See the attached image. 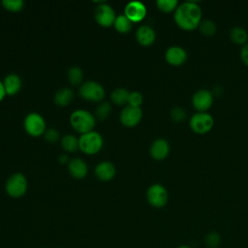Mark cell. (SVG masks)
Here are the masks:
<instances>
[{
  "label": "cell",
  "mask_w": 248,
  "mask_h": 248,
  "mask_svg": "<svg viewBox=\"0 0 248 248\" xmlns=\"http://www.w3.org/2000/svg\"><path fill=\"white\" fill-rule=\"evenodd\" d=\"M174 21L182 29L193 30L202 21V9L193 1H186L177 6L174 11Z\"/></svg>",
  "instance_id": "obj_1"
},
{
  "label": "cell",
  "mask_w": 248,
  "mask_h": 248,
  "mask_svg": "<svg viewBox=\"0 0 248 248\" xmlns=\"http://www.w3.org/2000/svg\"><path fill=\"white\" fill-rule=\"evenodd\" d=\"M71 124L73 128L82 134L89 133L92 131L93 127L95 126V118L94 116L84 110V109H77L75 110L70 117Z\"/></svg>",
  "instance_id": "obj_2"
},
{
  "label": "cell",
  "mask_w": 248,
  "mask_h": 248,
  "mask_svg": "<svg viewBox=\"0 0 248 248\" xmlns=\"http://www.w3.org/2000/svg\"><path fill=\"white\" fill-rule=\"evenodd\" d=\"M79 149L86 153V154H95L97 153L102 145H103V139L101 135L97 132H89L82 134L78 139Z\"/></svg>",
  "instance_id": "obj_3"
},
{
  "label": "cell",
  "mask_w": 248,
  "mask_h": 248,
  "mask_svg": "<svg viewBox=\"0 0 248 248\" xmlns=\"http://www.w3.org/2000/svg\"><path fill=\"white\" fill-rule=\"evenodd\" d=\"M191 129L198 134H205L211 130L214 124V119L207 112H197L190 118Z\"/></svg>",
  "instance_id": "obj_4"
},
{
  "label": "cell",
  "mask_w": 248,
  "mask_h": 248,
  "mask_svg": "<svg viewBox=\"0 0 248 248\" xmlns=\"http://www.w3.org/2000/svg\"><path fill=\"white\" fill-rule=\"evenodd\" d=\"M27 190V181L23 174H13L6 183V191L13 198H19L25 194Z\"/></svg>",
  "instance_id": "obj_5"
},
{
  "label": "cell",
  "mask_w": 248,
  "mask_h": 248,
  "mask_svg": "<svg viewBox=\"0 0 248 248\" xmlns=\"http://www.w3.org/2000/svg\"><path fill=\"white\" fill-rule=\"evenodd\" d=\"M148 202L154 207H163L169 201V194L167 189L161 184L151 185L146 193Z\"/></svg>",
  "instance_id": "obj_6"
},
{
  "label": "cell",
  "mask_w": 248,
  "mask_h": 248,
  "mask_svg": "<svg viewBox=\"0 0 248 248\" xmlns=\"http://www.w3.org/2000/svg\"><path fill=\"white\" fill-rule=\"evenodd\" d=\"M79 95L88 101H101L105 96V90L103 86L95 81L84 82L80 89Z\"/></svg>",
  "instance_id": "obj_7"
},
{
  "label": "cell",
  "mask_w": 248,
  "mask_h": 248,
  "mask_svg": "<svg viewBox=\"0 0 248 248\" xmlns=\"http://www.w3.org/2000/svg\"><path fill=\"white\" fill-rule=\"evenodd\" d=\"M24 128L25 131L34 137H38L40 135H42L45 132L46 129V123L45 120L43 118V116H41L38 113L32 112L29 113L25 119H24Z\"/></svg>",
  "instance_id": "obj_8"
},
{
  "label": "cell",
  "mask_w": 248,
  "mask_h": 248,
  "mask_svg": "<svg viewBox=\"0 0 248 248\" xmlns=\"http://www.w3.org/2000/svg\"><path fill=\"white\" fill-rule=\"evenodd\" d=\"M213 103V95L207 89H200L192 97V104L199 112H205Z\"/></svg>",
  "instance_id": "obj_9"
},
{
  "label": "cell",
  "mask_w": 248,
  "mask_h": 248,
  "mask_svg": "<svg viewBox=\"0 0 248 248\" xmlns=\"http://www.w3.org/2000/svg\"><path fill=\"white\" fill-rule=\"evenodd\" d=\"M95 18L100 25L108 27L114 23L116 17L113 9L110 6L103 3L96 8Z\"/></svg>",
  "instance_id": "obj_10"
},
{
  "label": "cell",
  "mask_w": 248,
  "mask_h": 248,
  "mask_svg": "<svg viewBox=\"0 0 248 248\" xmlns=\"http://www.w3.org/2000/svg\"><path fill=\"white\" fill-rule=\"evenodd\" d=\"M142 111L140 107L128 106L124 108L120 113V121L128 127L136 126L141 119Z\"/></svg>",
  "instance_id": "obj_11"
},
{
  "label": "cell",
  "mask_w": 248,
  "mask_h": 248,
  "mask_svg": "<svg viewBox=\"0 0 248 248\" xmlns=\"http://www.w3.org/2000/svg\"><path fill=\"white\" fill-rule=\"evenodd\" d=\"M146 15L145 6L140 1H131L125 7V16L132 21L137 22L144 18Z\"/></svg>",
  "instance_id": "obj_12"
},
{
  "label": "cell",
  "mask_w": 248,
  "mask_h": 248,
  "mask_svg": "<svg viewBox=\"0 0 248 248\" xmlns=\"http://www.w3.org/2000/svg\"><path fill=\"white\" fill-rule=\"evenodd\" d=\"M165 58H166L167 62L170 63V65L178 66V65L183 64L186 61L187 52L183 47L178 46H173L167 49Z\"/></svg>",
  "instance_id": "obj_13"
},
{
  "label": "cell",
  "mask_w": 248,
  "mask_h": 248,
  "mask_svg": "<svg viewBox=\"0 0 248 248\" xmlns=\"http://www.w3.org/2000/svg\"><path fill=\"white\" fill-rule=\"evenodd\" d=\"M170 152V144L165 139H157L150 146V154L156 160L165 159Z\"/></svg>",
  "instance_id": "obj_14"
},
{
  "label": "cell",
  "mask_w": 248,
  "mask_h": 248,
  "mask_svg": "<svg viewBox=\"0 0 248 248\" xmlns=\"http://www.w3.org/2000/svg\"><path fill=\"white\" fill-rule=\"evenodd\" d=\"M136 38L140 45L146 46L151 45L155 41L156 34L152 27L148 25H141L137 30Z\"/></svg>",
  "instance_id": "obj_15"
},
{
  "label": "cell",
  "mask_w": 248,
  "mask_h": 248,
  "mask_svg": "<svg viewBox=\"0 0 248 248\" xmlns=\"http://www.w3.org/2000/svg\"><path fill=\"white\" fill-rule=\"evenodd\" d=\"M95 173L101 180L108 181L114 176L115 168L109 162H102L95 168Z\"/></svg>",
  "instance_id": "obj_16"
},
{
  "label": "cell",
  "mask_w": 248,
  "mask_h": 248,
  "mask_svg": "<svg viewBox=\"0 0 248 248\" xmlns=\"http://www.w3.org/2000/svg\"><path fill=\"white\" fill-rule=\"evenodd\" d=\"M70 173L76 178H83L87 173V165L79 158H75L69 163Z\"/></svg>",
  "instance_id": "obj_17"
},
{
  "label": "cell",
  "mask_w": 248,
  "mask_h": 248,
  "mask_svg": "<svg viewBox=\"0 0 248 248\" xmlns=\"http://www.w3.org/2000/svg\"><path fill=\"white\" fill-rule=\"evenodd\" d=\"M3 84H4L6 94L14 95L20 89L21 79L17 75L10 74L5 78Z\"/></svg>",
  "instance_id": "obj_18"
},
{
  "label": "cell",
  "mask_w": 248,
  "mask_h": 248,
  "mask_svg": "<svg viewBox=\"0 0 248 248\" xmlns=\"http://www.w3.org/2000/svg\"><path fill=\"white\" fill-rule=\"evenodd\" d=\"M73 98H74V93L71 89L62 88L56 92L54 96V101L59 106H66L69 103H71Z\"/></svg>",
  "instance_id": "obj_19"
},
{
  "label": "cell",
  "mask_w": 248,
  "mask_h": 248,
  "mask_svg": "<svg viewBox=\"0 0 248 248\" xmlns=\"http://www.w3.org/2000/svg\"><path fill=\"white\" fill-rule=\"evenodd\" d=\"M230 37L232 42L237 45H242L248 40V33L247 31L240 26H235L231 30Z\"/></svg>",
  "instance_id": "obj_20"
},
{
  "label": "cell",
  "mask_w": 248,
  "mask_h": 248,
  "mask_svg": "<svg viewBox=\"0 0 248 248\" xmlns=\"http://www.w3.org/2000/svg\"><path fill=\"white\" fill-rule=\"evenodd\" d=\"M114 27L120 33H127L132 28V21L125 15H120L114 20Z\"/></svg>",
  "instance_id": "obj_21"
},
{
  "label": "cell",
  "mask_w": 248,
  "mask_h": 248,
  "mask_svg": "<svg viewBox=\"0 0 248 248\" xmlns=\"http://www.w3.org/2000/svg\"><path fill=\"white\" fill-rule=\"evenodd\" d=\"M129 94H130V92H128V90H126V89H124V88H117V89H115V90L111 93L110 98H111V101H112L114 104L123 105V104H125L126 102H128Z\"/></svg>",
  "instance_id": "obj_22"
},
{
  "label": "cell",
  "mask_w": 248,
  "mask_h": 248,
  "mask_svg": "<svg viewBox=\"0 0 248 248\" xmlns=\"http://www.w3.org/2000/svg\"><path fill=\"white\" fill-rule=\"evenodd\" d=\"M62 146L67 151H76L78 148H79L78 140L73 135H67L62 139Z\"/></svg>",
  "instance_id": "obj_23"
},
{
  "label": "cell",
  "mask_w": 248,
  "mask_h": 248,
  "mask_svg": "<svg viewBox=\"0 0 248 248\" xmlns=\"http://www.w3.org/2000/svg\"><path fill=\"white\" fill-rule=\"evenodd\" d=\"M199 28H200L201 33H202L205 36H211V35L215 34V32L217 30V26H216L215 22L210 19L202 20L201 23L199 24Z\"/></svg>",
  "instance_id": "obj_24"
},
{
  "label": "cell",
  "mask_w": 248,
  "mask_h": 248,
  "mask_svg": "<svg viewBox=\"0 0 248 248\" xmlns=\"http://www.w3.org/2000/svg\"><path fill=\"white\" fill-rule=\"evenodd\" d=\"M68 78L70 82L74 85H78L82 79V71L78 67H72L68 72Z\"/></svg>",
  "instance_id": "obj_25"
},
{
  "label": "cell",
  "mask_w": 248,
  "mask_h": 248,
  "mask_svg": "<svg viewBox=\"0 0 248 248\" xmlns=\"http://www.w3.org/2000/svg\"><path fill=\"white\" fill-rule=\"evenodd\" d=\"M156 4H157V7L161 11L169 13V12H171L173 10L174 11L176 10L178 2H177V0H158L156 2Z\"/></svg>",
  "instance_id": "obj_26"
},
{
  "label": "cell",
  "mask_w": 248,
  "mask_h": 248,
  "mask_svg": "<svg viewBox=\"0 0 248 248\" xmlns=\"http://www.w3.org/2000/svg\"><path fill=\"white\" fill-rule=\"evenodd\" d=\"M204 241H205V244L207 247L216 248L221 242V237H220L219 233H217L215 232H211L206 234Z\"/></svg>",
  "instance_id": "obj_27"
},
{
  "label": "cell",
  "mask_w": 248,
  "mask_h": 248,
  "mask_svg": "<svg viewBox=\"0 0 248 248\" xmlns=\"http://www.w3.org/2000/svg\"><path fill=\"white\" fill-rule=\"evenodd\" d=\"M2 5L4 6V8H6L9 11L17 12L22 9L23 1L22 0H3Z\"/></svg>",
  "instance_id": "obj_28"
},
{
  "label": "cell",
  "mask_w": 248,
  "mask_h": 248,
  "mask_svg": "<svg viewBox=\"0 0 248 248\" xmlns=\"http://www.w3.org/2000/svg\"><path fill=\"white\" fill-rule=\"evenodd\" d=\"M128 103L131 107H140L142 103V95L137 91L131 92L128 97Z\"/></svg>",
  "instance_id": "obj_29"
},
{
  "label": "cell",
  "mask_w": 248,
  "mask_h": 248,
  "mask_svg": "<svg viewBox=\"0 0 248 248\" xmlns=\"http://www.w3.org/2000/svg\"><path fill=\"white\" fill-rule=\"evenodd\" d=\"M109 112H110V105L107 102L101 104L96 109V114H97L98 118H100V119L107 118L108 116Z\"/></svg>",
  "instance_id": "obj_30"
},
{
  "label": "cell",
  "mask_w": 248,
  "mask_h": 248,
  "mask_svg": "<svg viewBox=\"0 0 248 248\" xmlns=\"http://www.w3.org/2000/svg\"><path fill=\"white\" fill-rule=\"evenodd\" d=\"M170 116L171 118L174 120V121H177V122H181L183 121L185 118H186V111L180 108V107H176V108H173L170 111Z\"/></svg>",
  "instance_id": "obj_31"
},
{
  "label": "cell",
  "mask_w": 248,
  "mask_h": 248,
  "mask_svg": "<svg viewBox=\"0 0 248 248\" xmlns=\"http://www.w3.org/2000/svg\"><path fill=\"white\" fill-rule=\"evenodd\" d=\"M58 137H59V134H58V132H57L55 129H48V130L45 133V139H46L47 141H50V142L56 141V140L58 139Z\"/></svg>",
  "instance_id": "obj_32"
},
{
  "label": "cell",
  "mask_w": 248,
  "mask_h": 248,
  "mask_svg": "<svg viewBox=\"0 0 248 248\" xmlns=\"http://www.w3.org/2000/svg\"><path fill=\"white\" fill-rule=\"evenodd\" d=\"M240 57L242 61L248 66V44H245L240 50Z\"/></svg>",
  "instance_id": "obj_33"
},
{
  "label": "cell",
  "mask_w": 248,
  "mask_h": 248,
  "mask_svg": "<svg viewBox=\"0 0 248 248\" xmlns=\"http://www.w3.org/2000/svg\"><path fill=\"white\" fill-rule=\"evenodd\" d=\"M5 95H6V91L4 88V84L0 81V101L5 97Z\"/></svg>",
  "instance_id": "obj_34"
},
{
  "label": "cell",
  "mask_w": 248,
  "mask_h": 248,
  "mask_svg": "<svg viewBox=\"0 0 248 248\" xmlns=\"http://www.w3.org/2000/svg\"><path fill=\"white\" fill-rule=\"evenodd\" d=\"M58 160H59V162H60L61 164H64V163H66V162H67L68 157H67L66 155H61V156H59Z\"/></svg>",
  "instance_id": "obj_35"
},
{
  "label": "cell",
  "mask_w": 248,
  "mask_h": 248,
  "mask_svg": "<svg viewBox=\"0 0 248 248\" xmlns=\"http://www.w3.org/2000/svg\"><path fill=\"white\" fill-rule=\"evenodd\" d=\"M176 248H192V247H190L189 245H185V244H182V245H179L178 247H176Z\"/></svg>",
  "instance_id": "obj_36"
}]
</instances>
